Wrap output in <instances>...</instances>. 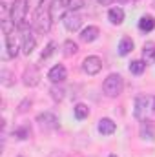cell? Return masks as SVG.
Listing matches in <instances>:
<instances>
[{"instance_id":"6da1fadb","label":"cell","mask_w":155,"mask_h":157,"mask_svg":"<svg viewBox=\"0 0 155 157\" xmlns=\"http://www.w3.org/2000/svg\"><path fill=\"white\" fill-rule=\"evenodd\" d=\"M102 90H104V93L108 97H119L122 93V90H124V78H122V75H119V73L108 75L106 80L102 82Z\"/></svg>"},{"instance_id":"7a4b0ae2","label":"cell","mask_w":155,"mask_h":157,"mask_svg":"<svg viewBox=\"0 0 155 157\" xmlns=\"http://www.w3.org/2000/svg\"><path fill=\"white\" fill-rule=\"evenodd\" d=\"M51 22H53V18L49 15V9H39L35 15V20H33V29L40 35H46L51 29Z\"/></svg>"},{"instance_id":"3957f363","label":"cell","mask_w":155,"mask_h":157,"mask_svg":"<svg viewBox=\"0 0 155 157\" xmlns=\"http://www.w3.org/2000/svg\"><path fill=\"white\" fill-rule=\"evenodd\" d=\"M26 13H28V9H26V2L24 0H17V4L13 6V9H11V20H13V24L17 26V28H22L26 22Z\"/></svg>"},{"instance_id":"277c9868","label":"cell","mask_w":155,"mask_h":157,"mask_svg":"<svg viewBox=\"0 0 155 157\" xmlns=\"http://www.w3.org/2000/svg\"><path fill=\"white\" fill-rule=\"evenodd\" d=\"M22 82H24V86H28V88H35V86H39L40 71H39V68H37V64H29V66L24 70Z\"/></svg>"},{"instance_id":"5b68a950","label":"cell","mask_w":155,"mask_h":157,"mask_svg":"<svg viewBox=\"0 0 155 157\" xmlns=\"http://www.w3.org/2000/svg\"><path fill=\"white\" fill-rule=\"evenodd\" d=\"M20 29H24V35H22V53L24 55H31L37 48V39L35 35L31 33V29H28V26L24 24Z\"/></svg>"},{"instance_id":"8992f818","label":"cell","mask_w":155,"mask_h":157,"mask_svg":"<svg viewBox=\"0 0 155 157\" xmlns=\"http://www.w3.org/2000/svg\"><path fill=\"white\" fill-rule=\"evenodd\" d=\"M82 70H84V73H88V75H97V73L102 70V60H100L97 55H89V57H86V59L82 60Z\"/></svg>"},{"instance_id":"52a82bcc","label":"cell","mask_w":155,"mask_h":157,"mask_svg":"<svg viewBox=\"0 0 155 157\" xmlns=\"http://www.w3.org/2000/svg\"><path fill=\"white\" fill-rule=\"evenodd\" d=\"M37 122L40 124L42 130H55V128H59V119H57L55 113H51V112L39 113L37 115Z\"/></svg>"},{"instance_id":"ba28073f","label":"cell","mask_w":155,"mask_h":157,"mask_svg":"<svg viewBox=\"0 0 155 157\" xmlns=\"http://www.w3.org/2000/svg\"><path fill=\"white\" fill-rule=\"evenodd\" d=\"M17 55H18V44L15 39V31L6 33V53L2 55V59L7 60V59H15Z\"/></svg>"},{"instance_id":"9c48e42d","label":"cell","mask_w":155,"mask_h":157,"mask_svg":"<svg viewBox=\"0 0 155 157\" xmlns=\"http://www.w3.org/2000/svg\"><path fill=\"white\" fill-rule=\"evenodd\" d=\"M62 22H64V28L68 29V31H78L80 29V26H82V18L78 17L75 11H70V13H66L64 15V18H62Z\"/></svg>"},{"instance_id":"30bf717a","label":"cell","mask_w":155,"mask_h":157,"mask_svg":"<svg viewBox=\"0 0 155 157\" xmlns=\"http://www.w3.org/2000/svg\"><path fill=\"white\" fill-rule=\"evenodd\" d=\"M148 102H150V99H148L146 95H139V97L135 99V110H133L135 119H139V121H144V119H146Z\"/></svg>"},{"instance_id":"8fae6325","label":"cell","mask_w":155,"mask_h":157,"mask_svg":"<svg viewBox=\"0 0 155 157\" xmlns=\"http://www.w3.org/2000/svg\"><path fill=\"white\" fill-rule=\"evenodd\" d=\"M47 78H49L53 84L64 82V80L68 78V70H66L62 64H55V66L49 70V73H47Z\"/></svg>"},{"instance_id":"7c38bea8","label":"cell","mask_w":155,"mask_h":157,"mask_svg":"<svg viewBox=\"0 0 155 157\" xmlns=\"http://www.w3.org/2000/svg\"><path fill=\"white\" fill-rule=\"evenodd\" d=\"M139 133H141V137H142L144 141H153L155 139V124L152 121H148V119L141 121V130H139Z\"/></svg>"},{"instance_id":"4fadbf2b","label":"cell","mask_w":155,"mask_h":157,"mask_svg":"<svg viewBox=\"0 0 155 157\" xmlns=\"http://www.w3.org/2000/svg\"><path fill=\"white\" fill-rule=\"evenodd\" d=\"M99 133H102V135H112V133H115L117 130V124L112 121L110 117H102L99 121Z\"/></svg>"},{"instance_id":"5bb4252c","label":"cell","mask_w":155,"mask_h":157,"mask_svg":"<svg viewBox=\"0 0 155 157\" xmlns=\"http://www.w3.org/2000/svg\"><path fill=\"white\" fill-rule=\"evenodd\" d=\"M99 28L97 26H88L86 29H82L80 31V40L82 42H86V44H89V42H95V40L99 39Z\"/></svg>"},{"instance_id":"9a60e30c","label":"cell","mask_w":155,"mask_h":157,"mask_svg":"<svg viewBox=\"0 0 155 157\" xmlns=\"http://www.w3.org/2000/svg\"><path fill=\"white\" fill-rule=\"evenodd\" d=\"M139 29H141L142 33H150V31H153L155 29V17H152V15H144V17H141V20H139Z\"/></svg>"},{"instance_id":"2e32d148","label":"cell","mask_w":155,"mask_h":157,"mask_svg":"<svg viewBox=\"0 0 155 157\" xmlns=\"http://www.w3.org/2000/svg\"><path fill=\"white\" fill-rule=\"evenodd\" d=\"M49 15H51V18L53 20H57L59 17H62L64 18V2L62 0H53L51 2V6H49Z\"/></svg>"},{"instance_id":"e0dca14e","label":"cell","mask_w":155,"mask_h":157,"mask_svg":"<svg viewBox=\"0 0 155 157\" xmlns=\"http://www.w3.org/2000/svg\"><path fill=\"white\" fill-rule=\"evenodd\" d=\"M108 18H110V22L115 24V26L122 24V22H124V9H122V7H112V9L108 11Z\"/></svg>"},{"instance_id":"ac0fdd59","label":"cell","mask_w":155,"mask_h":157,"mask_svg":"<svg viewBox=\"0 0 155 157\" xmlns=\"http://www.w3.org/2000/svg\"><path fill=\"white\" fill-rule=\"evenodd\" d=\"M131 51H133V40L130 39V37H122L120 42H119V55L120 57H126Z\"/></svg>"},{"instance_id":"d6986e66","label":"cell","mask_w":155,"mask_h":157,"mask_svg":"<svg viewBox=\"0 0 155 157\" xmlns=\"http://www.w3.org/2000/svg\"><path fill=\"white\" fill-rule=\"evenodd\" d=\"M62 53H64V57H73V55H77L78 53V44L73 42V40H66V42L62 44Z\"/></svg>"},{"instance_id":"ffe728a7","label":"cell","mask_w":155,"mask_h":157,"mask_svg":"<svg viewBox=\"0 0 155 157\" xmlns=\"http://www.w3.org/2000/svg\"><path fill=\"white\" fill-rule=\"evenodd\" d=\"M13 135H15L17 139H20V141H24V139H29V135H31V128H29L28 124H24V126H18V128H15V130H13Z\"/></svg>"},{"instance_id":"44dd1931","label":"cell","mask_w":155,"mask_h":157,"mask_svg":"<svg viewBox=\"0 0 155 157\" xmlns=\"http://www.w3.org/2000/svg\"><path fill=\"white\" fill-rule=\"evenodd\" d=\"M0 82H2V86L11 88V86L15 84V75H13L9 70H2V71H0Z\"/></svg>"},{"instance_id":"7402d4cb","label":"cell","mask_w":155,"mask_h":157,"mask_svg":"<svg viewBox=\"0 0 155 157\" xmlns=\"http://www.w3.org/2000/svg\"><path fill=\"white\" fill-rule=\"evenodd\" d=\"M73 113H75V117H77L78 121H82V119H86L89 115V108H88L86 104L78 102V104H75V108H73Z\"/></svg>"},{"instance_id":"603a6c76","label":"cell","mask_w":155,"mask_h":157,"mask_svg":"<svg viewBox=\"0 0 155 157\" xmlns=\"http://www.w3.org/2000/svg\"><path fill=\"white\" fill-rule=\"evenodd\" d=\"M144 70H146V62L144 60H133V62H130V71L133 75H141V73H144Z\"/></svg>"},{"instance_id":"cb8c5ba5","label":"cell","mask_w":155,"mask_h":157,"mask_svg":"<svg viewBox=\"0 0 155 157\" xmlns=\"http://www.w3.org/2000/svg\"><path fill=\"white\" fill-rule=\"evenodd\" d=\"M55 48H57V42H47V46L44 48V51H42V55H40V60L44 62L46 59H49V57L55 53Z\"/></svg>"},{"instance_id":"d4e9b609","label":"cell","mask_w":155,"mask_h":157,"mask_svg":"<svg viewBox=\"0 0 155 157\" xmlns=\"http://www.w3.org/2000/svg\"><path fill=\"white\" fill-rule=\"evenodd\" d=\"M153 55H155V44L148 42V44L144 46V49H142V57H144V59H152V60H153Z\"/></svg>"},{"instance_id":"484cf974","label":"cell","mask_w":155,"mask_h":157,"mask_svg":"<svg viewBox=\"0 0 155 157\" xmlns=\"http://www.w3.org/2000/svg\"><path fill=\"white\" fill-rule=\"evenodd\" d=\"M64 93H66V91H64L62 88H57V86H53V88H51V97H53L57 102L64 99Z\"/></svg>"},{"instance_id":"4316f807","label":"cell","mask_w":155,"mask_h":157,"mask_svg":"<svg viewBox=\"0 0 155 157\" xmlns=\"http://www.w3.org/2000/svg\"><path fill=\"white\" fill-rule=\"evenodd\" d=\"M66 6L70 7V11H78V9L84 7V0H68Z\"/></svg>"},{"instance_id":"83f0119b","label":"cell","mask_w":155,"mask_h":157,"mask_svg":"<svg viewBox=\"0 0 155 157\" xmlns=\"http://www.w3.org/2000/svg\"><path fill=\"white\" fill-rule=\"evenodd\" d=\"M42 2L44 0H26V9L28 11H35V9H39L42 6Z\"/></svg>"},{"instance_id":"f1b7e54d","label":"cell","mask_w":155,"mask_h":157,"mask_svg":"<svg viewBox=\"0 0 155 157\" xmlns=\"http://www.w3.org/2000/svg\"><path fill=\"white\" fill-rule=\"evenodd\" d=\"M31 104H33V101H31V99H24V101L18 104V113H26V112H28V108H29Z\"/></svg>"},{"instance_id":"f546056e","label":"cell","mask_w":155,"mask_h":157,"mask_svg":"<svg viewBox=\"0 0 155 157\" xmlns=\"http://www.w3.org/2000/svg\"><path fill=\"white\" fill-rule=\"evenodd\" d=\"M17 4V0H2V11L4 13H11V9H13V6Z\"/></svg>"},{"instance_id":"4dcf8cb0","label":"cell","mask_w":155,"mask_h":157,"mask_svg":"<svg viewBox=\"0 0 155 157\" xmlns=\"http://www.w3.org/2000/svg\"><path fill=\"white\" fill-rule=\"evenodd\" d=\"M97 2H99V4H102V6H110L113 0H97Z\"/></svg>"},{"instance_id":"1f68e13d","label":"cell","mask_w":155,"mask_h":157,"mask_svg":"<svg viewBox=\"0 0 155 157\" xmlns=\"http://www.w3.org/2000/svg\"><path fill=\"white\" fill-rule=\"evenodd\" d=\"M153 112H155V97H153Z\"/></svg>"},{"instance_id":"d6a6232c","label":"cell","mask_w":155,"mask_h":157,"mask_svg":"<svg viewBox=\"0 0 155 157\" xmlns=\"http://www.w3.org/2000/svg\"><path fill=\"white\" fill-rule=\"evenodd\" d=\"M110 157H117V155H113V154H112V155H110Z\"/></svg>"},{"instance_id":"836d02e7","label":"cell","mask_w":155,"mask_h":157,"mask_svg":"<svg viewBox=\"0 0 155 157\" xmlns=\"http://www.w3.org/2000/svg\"><path fill=\"white\" fill-rule=\"evenodd\" d=\"M62 2H66V4H68V0H62Z\"/></svg>"},{"instance_id":"e575fe53","label":"cell","mask_w":155,"mask_h":157,"mask_svg":"<svg viewBox=\"0 0 155 157\" xmlns=\"http://www.w3.org/2000/svg\"><path fill=\"white\" fill-rule=\"evenodd\" d=\"M153 60H155V55H153Z\"/></svg>"},{"instance_id":"d590c367","label":"cell","mask_w":155,"mask_h":157,"mask_svg":"<svg viewBox=\"0 0 155 157\" xmlns=\"http://www.w3.org/2000/svg\"><path fill=\"white\" fill-rule=\"evenodd\" d=\"M20 157H22V155H20Z\"/></svg>"}]
</instances>
